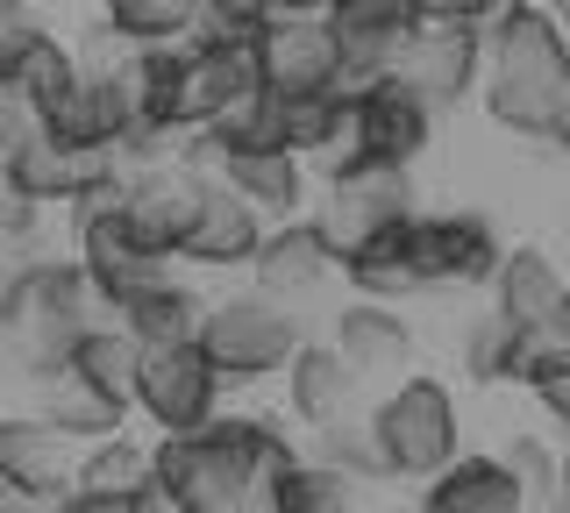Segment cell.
Wrapping results in <instances>:
<instances>
[{"instance_id": "cell-1", "label": "cell", "mask_w": 570, "mask_h": 513, "mask_svg": "<svg viewBox=\"0 0 570 513\" xmlns=\"http://www.w3.org/2000/svg\"><path fill=\"white\" fill-rule=\"evenodd\" d=\"M478 100L513 144L542 150L549 121L570 108V37L549 8H513L507 22L485 29V72H478Z\"/></svg>"}, {"instance_id": "cell-2", "label": "cell", "mask_w": 570, "mask_h": 513, "mask_svg": "<svg viewBox=\"0 0 570 513\" xmlns=\"http://www.w3.org/2000/svg\"><path fill=\"white\" fill-rule=\"evenodd\" d=\"M371 414V435H379V456H385V477H435L450 456L463 450V421H456V393L435 378V371H400L379 399L364 406Z\"/></svg>"}, {"instance_id": "cell-3", "label": "cell", "mask_w": 570, "mask_h": 513, "mask_svg": "<svg viewBox=\"0 0 570 513\" xmlns=\"http://www.w3.org/2000/svg\"><path fill=\"white\" fill-rule=\"evenodd\" d=\"M299 314H293V299H272V293H222V299H207V314H200V328H193V343L207 349V364L222 371V385L228 393H249V385H264V378H278V364L293 357V343H299Z\"/></svg>"}, {"instance_id": "cell-4", "label": "cell", "mask_w": 570, "mask_h": 513, "mask_svg": "<svg viewBox=\"0 0 570 513\" xmlns=\"http://www.w3.org/2000/svg\"><path fill=\"white\" fill-rule=\"evenodd\" d=\"M0 299H8L14 335H22V357H65L71 335L107 314L79 257H22L0 278Z\"/></svg>"}, {"instance_id": "cell-5", "label": "cell", "mask_w": 570, "mask_h": 513, "mask_svg": "<svg viewBox=\"0 0 570 513\" xmlns=\"http://www.w3.org/2000/svg\"><path fill=\"white\" fill-rule=\"evenodd\" d=\"M150 477H157V500L171 513H243L257 506V477L222 435L207 428H171L150 442Z\"/></svg>"}, {"instance_id": "cell-6", "label": "cell", "mask_w": 570, "mask_h": 513, "mask_svg": "<svg viewBox=\"0 0 570 513\" xmlns=\"http://www.w3.org/2000/svg\"><path fill=\"white\" fill-rule=\"evenodd\" d=\"M428 144H435V115H428L421 100L385 72V79H371V86H356V93H350V115H343V129H335V144L314 150L307 165L335 171V165H350V157H379V165H421Z\"/></svg>"}, {"instance_id": "cell-7", "label": "cell", "mask_w": 570, "mask_h": 513, "mask_svg": "<svg viewBox=\"0 0 570 513\" xmlns=\"http://www.w3.org/2000/svg\"><path fill=\"white\" fill-rule=\"evenodd\" d=\"M421 186H414V165H379V157H350V165L321 171V200H307V215L321 221V236L335 243V257L350 250L356 236L371 228L414 215Z\"/></svg>"}, {"instance_id": "cell-8", "label": "cell", "mask_w": 570, "mask_h": 513, "mask_svg": "<svg viewBox=\"0 0 570 513\" xmlns=\"http://www.w3.org/2000/svg\"><path fill=\"white\" fill-rule=\"evenodd\" d=\"M222 399H228V385H222V371L207 364V349L193 343V335H186V343H157V349H142V357H136L129 414H142L157 435L200 428Z\"/></svg>"}, {"instance_id": "cell-9", "label": "cell", "mask_w": 570, "mask_h": 513, "mask_svg": "<svg viewBox=\"0 0 570 513\" xmlns=\"http://www.w3.org/2000/svg\"><path fill=\"white\" fill-rule=\"evenodd\" d=\"M478 72H485V37H478L471 22H421L414 37L400 43V58H392V79H400L435 121L456 115L463 100L478 93Z\"/></svg>"}, {"instance_id": "cell-10", "label": "cell", "mask_w": 570, "mask_h": 513, "mask_svg": "<svg viewBox=\"0 0 570 513\" xmlns=\"http://www.w3.org/2000/svg\"><path fill=\"white\" fill-rule=\"evenodd\" d=\"M8 399L29 406V414H43L50 428H65L71 442H100V435L129 428V399L94 385L86 371H71L65 357H29L22 371H14Z\"/></svg>"}, {"instance_id": "cell-11", "label": "cell", "mask_w": 570, "mask_h": 513, "mask_svg": "<svg viewBox=\"0 0 570 513\" xmlns=\"http://www.w3.org/2000/svg\"><path fill=\"white\" fill-rule=\"evenodd\" d=\"M58 513H165L150 477V442H136L129 428L79 442V471H71V492L58 500Z\"/></svg>"}, {"instance_id": "cell-12", "label": "cell", "mask_w": 570, "mask_h": 513, "mask_svg": "<svg viewBox=\"0 0 570 513\" xmlns=\"http://www.w3.org/2000/svg\"><path fill=\"white\" fill-rule=\"evenodd\" d=\"M79 471V442L50 428L29 406H0V485L14 492V506H58Z\"/></svg>"}, {"instance_id": "cell-13", "label": "cell", "mask_w": 570, "mask_h": 513, "mask_svg": "<svg viewBox=\"0 0 570 513\" xmlns=\"http://www.w3.org/2000/svg\"><path fill=\"white\" fill-rule=\"evenodd\" d=\"M207 171L193 165L186 150L178 157H157V165H136V171H121V215L136 221V236L150 243V250H178V236L193 228V215H200V200H207Z\"/></svg>"}, {"instance_id": "cell-14", "label": "cell", "mask_w": 570, "mask_h": 513, "mask_svg": "<svg viewBox=\"0 0 570 513\" xmlns=\"http://www.w3.org/2000/svg\"><path fill=\"white\" fill-rule=\"evenodd\" d=\"M406 243H414L421 286H485V272L499 264V228L478 215V207H450V215H406Z\"/></svg>"}, {"instance_id": "cell-15", "label": "cell", "mask_w": 570, "mask_h": 513, "mask_svg": "<svg viewBox=\"0 0 570 513\" xmlns=\"http://www.w3.org/2000/svg\"><path fill=\"white\" fill-rule=\"evenodd\" d=\"M249 65H257V86H272V93H321V86H335L343 50H335L328 14H264Z\"/></svg>"}, {"instance_id": "cell-16", "label": "cell", "mask_w": 570, "mask_h": 513, "mask_svg": "<svg viewBox=\"0 0 570 513\" xmlns=\"http://www.w3.org/2000/svg\"><path fill=\"white\" fill-rule=\"evenodd\" d=\"M71 257H79V272L94 278L100 307H107V299H121V293H136L142 278H157L171 264L165 250H150V243L136 236V221L121 215V200L115 207H94V215H71Z\"/></svg>"}, {"instance_id": "cell-17", "label": "cell", "mask_w": 570, "mask_h": 513, "mask_svg": "<svg viewBox=\"0 0 570 513\" xmlns=\"http://www.w3.org/2000/svg\"><path fill=\"white\" fill-rule=\"evenodd\" d=\"M335 278V243L321 236L314 215H285V221H264V243L249 257V286L272 293V299H307Z\"/></svg>"}, {"instance_id": "cell-18", "label": "cell", "mask_w": 570, "mask_h": 513, "mask_svg": "<svg viewBox=\"0 0 570 513\" xmlns=\"http://www.w3.org/2000/svg\"><path fill=\"white\" fill-rule=\"evenodd\" d=\"M257 243H264V215L243 200L236 186L214 179V186H207V200H200V215H193V228L178 236V250H171V257L186 264L193 278H207V272H249Z\"/></svg>"}, {"instance_id": "cell-19", "label": "cell", "mask_w": 570, "mask_h": 513, "mask_svg": "<svg viewBox=\"0 0 570 513\" xmlns=\"http://www.w3.org/2000/svg\"><path fill=\"white\" fill-rule=\"evenodd\" d=\"M100 171H121L107 150H86V144H58L50 129H29L14 150H0V179L8 186H22L29 200H43V207H65L71 193H86L100 179Z\"/></svg>"}, {"instance_id": "cell-20", "label": "cell", "mask_w": 570, "mask_h": 513, "mask_svg": "<svg viewBox=\"0 0 570 513\" xmlns=\"http://www.w3.org/2000/svg\"><path fill=\"white\" fill-rule=\"evenodd\" d=\"M335 357H343L364 385H385L400 378V371H414V328H406V314L392 307V299H364L356 293L343 314H335Z\"/></svg>"}, {"instance_id": "cell-21", "label": "cell", "mask_w": 570, "mask_h": 513, "mask_svg": "<svg viewBox=\"0 0 570 513\" xmlns=\"http://www.w3.org/2000/svg\"><path fill=\"white\" fill-rule=\"evenodd\" d=\"M107 314H115V322L136 335V349H157V343H186V335L200 328L207 293H200V278H193L186 264L171 257L165 272H157V278H142L136 293L107 299Z\"/></svg>"}, {"instance_id": "cell-22", "label": "cell", "mask_w": 570, "mask_h": 513, "mask_svg": "<svg viewBox=\"0 0 570 513\" xmlns=\"http://www.w3.org/2000/svg\"><path fill=\"white\" fill-rule=\"evenodd\" d=\"M214 179L236 186L264 221L307 215V200H314V165L299 150H278V144H264V150H214Z\"/></svg>"}, {"instance_id": "cell-23", "label": "cell", "mask_w": 570, "mask_h": 513, "mask_svg": "<svg viewBox=\"0 0 570 513\" xmlns=\"http://www.w3.org/2000/svg\"><path fill=\"white\" fill-rule=\"evenodd\" d=\"M278 378H285V414H293L307 435L328 428L335 414H350V406L364 399V378L335 357V343H307V335H299L293 357L278 364Z\"/></svg>"}, {"instance_id": "cell-24", "label": "cell", "mask_w": 570, "mask_h": 513, "mask_svg": "<svg viewBox=\"0 0 570 513\" xmlns=\"http://www.w3.org/2000/svg\"><path fill=\"white\" fill-rule=\"evenodd\" d=\"M563 278H570V272L542 250V243H513V250H499V264L485 272L492 314H507L513 328H542V322H557Z\"/></svg>"}, {"instance_id": "cell-25", "label": "cell", "mask_w": 570, "mask_h": 513, "mask_svg": "<svg viewBox=\"0 0 570 513\" xmlns=\"http://www.w3.org/2000/svg\"><path fill=\"white\" fill-rule=\"evenodd\" d=\"M421 506L428 513H528L513 471L485 450H456L435 477H421Z\"/></svg>"}, {"instance_id": "cell-26", "label": "cell", "mask_w": 570, "mask_h": 513, "mask_svg": "<svg viewBox=\"0 0 570 513\" xmlns=\"http://www.w3.org/2000/svg\"><path fill=\"white\" fill-rule=\"evenodd\" d=\"M335 272L350 278L364 299H392V307H406L421 286V264H414V243H406V215L400 221H385V228H371V236H356L343 257H335Z\"/></svg>"}, {"instance_id": "cell-27", "label": "cell", "mask_w": 570, "mask_h": 513, "mask_svg": "<svg viewBox=\"0 0 570 513\" xmlns=\"http://www.w3.org/2000/svg\"><path fill=\"white\" fill-rule=\"evenodd\" d=\"M356 500H364L356 477L343 464H328V456H293V464H278L257 485V506H272V513H350Z\"/></svg>"}, {"instance_id": "cell-28", "label": "cell", "mask_w": 570, "mask_h": 513, "mask_svg": "<svg viewBox=\"0 0 570 513\" xmlns=\"http://www.w3.org/2000/svg\"><path fill=\"white\" fill-rule=\"evenodd\" d=\"M207 428L243 456L257 485H264V477H272L278 464H293V456H299V442H293V428H285L278 414H249V406H228V399H222V406L207 414Z\"/></svg>"}, {"instance_id": "cell-29", "label": "cell", "mask_w": 570, "mask_h": 513, "mask_svg": "<svg viewBox=\"0 0 570 513\" xmlns=\"http://www.w3.org/2000/svg\"><path fill=\"white\" fill-rule=\"evenodd\" d=\"M136 335L115 322V314H107V322H86L79 335H71V349H65V364L71 371H86V378L94 385H107V393H121L129 399V378H136Z\"/></svg>"}, {"instance_id": "cell-30", "label": "cell", "mask_w": 570, "mask_h": 513, "mask_svg": "<svg viewBox=\"0 0 570 513\" xmlns=\"http://www.w3.org/2000/svg\"><path fill=\"white\" fill-rule=\"evenodd\" d=\"M343 115H350V93H335V86H321V93H278V144L314 157L335 144Z\"/></svg>"}, {"instance_id": "cell-31", "label": "cell", "mask_w": 570, "mask_h": 513, "mask_svg": "<svg viewBox=\"0 0 570 513\" xmlns=\"http://www.w3.org/2000/svg\"><path fill=\"white\" fill-rule=\"evenodd\" d=\"M513 328L507 314H471V328L456 335V371L471 385H513Z\"/></svg>"}, {"instance_id": "cell-32", "label": "cell", "mask_w": 570, "mask_h": 513, "mask_svg": "<svg viewBox=\"0 0 570 513\" xmlns=\"http://www.w3.org/2000/svg\"><path fill=\"white\" fill-rule=\"evenodd\" d=\"M314 456L343 464L356 485H379V477H385V456H379V435H371L364 406H350V414H335L328 428H314Z\"/></svg>"}, {"instance_id": "cell-33", "label": "cell", "mask_w": 570, "mask_h": 513, "mask_svg": "<svg viewBox=\"0 0 570 513\" xmlns=\"http://www.w3.org/2000/svg\"><path fill=\"white\" fill-rule=\"evenodd\" d=\"M94 14L129 43H178L193 29V0H94Z\"/></svg>"}, {"instance_id": "cell-34", "label": "cell", "mask_w": 570, "mask_h": 513, "mask_svg": "<svg viewBox=\"0 0 570 513\" xmlns=\"http://www.w3.org/2000/svg\"><path fill=\"white\" fill-rule=\"evenodd\" d=\"M8 79L22 86L29 93V108H50V100L65 93L71 79H79V58H71V37H58V29H43V37H36L22 58L8 65Z\"/></svg>"}, {"instance_id": "cell-35", "label": "cell", "mask_w": 570, "mask_h": 513, "mask_svg": "<svg viewBox=\"0 0 570 513\" xmlns=\"http://www.w3.org/2000/svg\"><path fill=\"white\" fill-rule=\"evenodd\" d=\"M499 464L513 471V485H521L528 506H549V500H557V450H549L542 435H513L507 450H499Z\"/></svg>"}, {"instance_id": "cell-36", "label": "cell", "mask_w": 570, "mask_h": 513, "mask_svg": "<svg viewBox=\"0 0 570 513\" xmlns=\"http://www.w3.org/2000/svg\"><path fill=\"white\" fill-rule=\"evenodd\" d=\"M43 215H50L43 200H29L22 186L0 179V250H29V243L43 236Z\"/></svg>"}, {"instance_id": "cell-37", "label": "cell", "mask_w": 570, "mask_h": 513, "mask_svg": "<svg viewBox=\"0 0 570 513\" xmlns=\"http://www.w3.org/2000/svg\"><path fill=\"white\" fill-rule=\"evenodd\" d=\"M29 129H36V108H29V93H22V86H14L8 72H0V150H14Z\"/></svg>"}, {"instance_id": "cell-38", "label": "cell", "mask_w": 570, "mask_h": 513, "mask_svg": "<svg viewBox=\"0 0 570 513\" xmlns=\"http://www.w3.org/2000/svg\"><path fill=\"white\" fill-rule=\"evenodd\" d=\"M528 393H534V406H542V414H549V428H557V435L570 442V364H557V371H549V378H534Z\"/></svg>"}, {"instance_id": "cell-39", "label": "cell", "mask_w": 570, "mask_h": 513, "mask_svg": "<svg viewBox=\"0 0 570 513\" xmlns=\"http://www.w3.org/2000/svg\"><path fill=\"white\" fill-rule=\"evenodd\" d=\"M513 8H528V0H456V22H471L478 37H485L492 22H507Z\"/></svg>"}, {"instance_id": "cell-40", "label": "cell", "mask_w": 570, "mask_h": 513, "mask_svg": "<svg viewBox=\"0 0 570 513\" xmlns=\"http://www.w3.org/2000/svg\"><path fill=\"white\" fill-rule=\"evenodd\" d=\"M542 150H549V157H570V108H563L557 121H549V136H542Z\"/></svg>"}, {"instance_id": "cell-41", "label": "cell", "mask_w": 570, "mask_h": 513, "mask_svg": "<svg viewBox=\"0 0 570 513\" xmlns=\"http://www.w3.org/2000/svg\"><path fill=\"white\" fill-rule=\"evenodd\" d=\"M228 8H257V0H193V22L200 14H228Z\"/></svg>"}, {"instance_id": "cell-42", "label": "cell", "mask_w": 570, "mask_h": 513, "mask_svg": "<svg viewBox=\"0 0 570 513\" xmlns=\"http://www.w3.org/2000/svg\"><path fill=\"white\" fill-rule=\"evenodd\" d=\"M557 328L570 335V278H563V299H557Z\"/></svg>"}, {"instance_id": "cell-43", "label": "cell", "mask_w": 570, "mask_h": 513, "mask_svg": "<svg viewBox=\"0 0 570 513\" xmlns=\"http://www.w3.org/2000/svg\"><path fill=\"white\" fill-rule=\"evenodd\" d=\"M563 243H570V207H563Z\"/></svg>"}]
</instances>
